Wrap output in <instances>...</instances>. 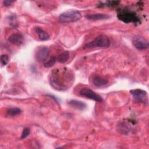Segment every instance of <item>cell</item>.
Masks as SVG:
<instances>
[{
  "mask_svg": "<svg viewBox=\"0 0 149 149\" xmlns=\"http://www.w3.org/2000/svg\"><path fill=\"white\" fill-rule=\"evenodd\" d=\"M8 41L10 43L12 44H14L17 46H19L23 43L24 37L20 33H13L9 37Z\"/></svg>",
  "mask_w": 149,
  "mask_h": 149,
  "instance_id": "cell-8",
  "label": "cell"
},
{
  "mask_svg": "<svg viewBox=\"0 0 149 149\" xmlns=\"http://www.w3.org/2000/svg\"><path fill=\"white\" fill-rule=\"evenodd\" d=\"M107 80L100 76H96L93 78V84L97 87H102L107 84Z\"/></svg>",
  "mask_w": 149,
  "mask_h": 149,
  "instance_id": "cell-12",
  "label": "cell"
},
{
  "mask_svg": "<svg viewBox=\"0 0 149 149\" xmlns=\"http://www.w3.org/2000/svg\"><path fill=\"white\" fill-rule=\"evenodd\" d=\"M21 112H22V111L20 110V109L18 108H11L7 111L8 114L12 116L17 115L20 114Z\"/></svg>",
  "mask_w": 149,
  "mask_h": 149,
  "instance_id": "cell-14",
  "label": "cell"
},
{
  "mask_svg": "<svg viewBox=\"0 0 149 149\" xmlns=\"http://www.w3.org/2000/svg\"><path fill=\"white\" fill-rule=\"evenodd\" d=\"M80 94L83 97H84L87 98H88L95 101H98V102L102 101V99L100 95H98L95 92L93 91V90L88 88H82L80 91Z\"/></svg>",
  "mask_w": 149,
  "mask_h": 149,
  "instance_id": "cell-7",
  "label": "cell"
},
{
  "mask_svg": "<svg viewBox=\"0 0 149 149\" xmlns=\"http://www.w3.org/2000/svg\"><path fill=\"white\" fill-rule=\"evenodd\" d=\"M34 30L36 33L38 34V38L41 41H46L48 40L49 36V34L44 30H42L41 28L39 27H37L34 29Z\"/></svg>",
  "mask_w": 149,
  "mask_h": 149,
  "instance_id": "cell-11",
  "label": "cell"
},
{
  "mask_svg": "<svg viewBox=\"0 0 149 149\" xmlns=\"http://www.w3.org/2000/svg\"><path fill=\"white\" fill-rule=\"evenodd\" d=\"M133 46L139 49H147L149 47L148 41L140 36H135L132 38Z\"/></svg>",
  "mask_w": 149,
  "mask_h": 149,
  "instance_id": "cell-6",
  "label": "cell"
},
{
  "mask_svg": "<svg viewBox=\"0 0 149 149\" xmlns=\"http://www.w3.org/2000/svg\"><path fill=\"white\" fill-rule=\"evenodd\" d=\"M56 58L55 56H52L48 61H47L44 62V66L45 68H50L55 64V63L56 62Z\"/></svg>",
  "mask_w": 149,
  "mask_h": 149,
  "instance_id": "cell-15",
  "label": "cell"
},
{
  "mask_svg": "<svg viewBox=\"0 0 149 149\" xmlns=\"http://www.w3.org/2000/svg\"><path fill=\"white\" fill-rule=\"evenodd\" d=\"M111 16L107 14L104 13H94V14H89L86 15V18L88 20H104L108 19Z\"/></svg>",
  "mask_w": 149,
  "mask_h": 149,
  "instance_id": "cell-10",
  "label": "cell"
},
{
  "mask_svg": "<svg viewBox=\"0 0 149 149\" xmlns=\"http://www.w3.org/2000/svg\"><path fill=\"white\" fill-rule=\"evenodd\" d=\"M130 94L132 95L133 98L140 102L145 104L148 101L147 92L141 89H134L130 91Z\"/></svg>",
  "mask_w": 149,
  "mask_h": 149,
  "instance_id": "cell-5",
  "label": "cell"
},
{
  "mask_svg": "<svg viewBox=\"0 0 149 149\" xmlns=\"http://www.w3.org/2000/svg\"><path fill=\"white\" fill-rule=\"evenodd\" d=\"M9 61V57L6 54H3L1 56V62L2 65H6Z\"/></svg>",
  "mask_w": 149,
  "mask_h": 149,
  "instance_id": "cell-16",
  "label": "cell"
},
{
  "mask_svg": "<svg viewBox=\"0 0 149 149\" xmlns=\"http://www.w3.org/2000/svg\"><path fill=\"white\" fill-rule=\"evenodd\" d=\"M81 18V14L80 12L76 10H68L61 13L59 19L61 22L63 23H71L78 21Z\"/></svg>",
  "mask_w": 149,
  "mask_h": 149,
  "instance_id": "cell-1",
  "label": "cell"
},
{
  "mask_svg": "<svg viewBox=\"0 0 149 149\" xmlns=\"http://www.w3.org/2000/svg\"><path fill=\"white\" fill-rule=\"evenodd\" d=\"M30 133V129L29 127H25L22 132V135H21V139H24L26 138Z\"/></svg>",
  "mask_w": 149,
  "mask_h": 149,
  "instance_id": "cell-17",
  "label": "cell"
},
{
  "mask_svg": "<svg viewBox=\"0 0 149 149\" xmlns=\"http://www.w3.org/2000/svg\"><path fill=\"white\" fill-rule=\"evenodd\" d=\"M13 2V1H4L3 2V5H4L5 6H10Z\"/></svg>",
  "mask_w": 149,
  "mask_h": 149,
  "instance_id": "cell-18",
  "label": "cell"
},
{
  "mask_svg": "<svg viewBox=\"0 0 149 149\" xmlns=\"http://www.w3.org/2000/svg\"><path fill=\"white\" fill-rule=\"evenodd\" d=\"M118 18L125 23L136 22L138 21V17L135 13L125 10H122L118 13Z\"/></svg>",
  "mask_w": 149,
  "mask_h": 149,
  "instance_id": "cell-3",
  "label": "cell"
},
{
  "mask_svg": "<svg viewBox=\"0 0 149 149\" xmlns=\"http://www.w3.org/2000/svg\"><path fill=\"white\" fill-rule=\"evenodd\" d=\"M69 57V54L68 51H64L63 52L61 53L57 58L58 62L61 63H65L66 62Z\"/></svg>",
  "mask_w": 149,
  "mask_h": 149,
  "instance_id": "cell-13",
  "label": "cell"
},
{
  "mask_svg": "<svg viewBox=\"0 0 149 149\" xmlns=\"http://www.w3.org/2000/svg\"><path fill=\"white\" fill-rule=\"evenodd\" d=\"M49 49L47 47H38L35 53V58L37 61L42 63L47 61L49 55Z\"/></svg>",
  "mask_w": 149,
  "mask_h": 149,
  "instance_id": "cell-4",
  "label": "cell"
},
{
  "mask_svg": "<svg viewBox=\"0 0 149 149\" xmlns=\"http://www.w3.org/2000/svg\"><path fill=\"white\" fill-rule=\"evenodd\" d=\"M68 104L71 107L81 111L84 110L87 108V105L85 103H84L81 101H79L76 100H72L69 101Z\"/></svg>",
  "mask_w": 149,
  "mask_h": 149,
  "instance_id": "cell-9",
  "label": "cell"
},
{
  "mask_svg": "<svg viewBox=\"0 0 149 149\" xmlns=\"http://www.w3.org/2000/svg\"><path fill=\"white\" fill-rule=\"evenodd\" d=\"M110 45V41L108 37L105 35H100L93 41L86 44L84 48L93 47H108Z\"/></svg>",
  "mask_w": 149,
  "mask_h": 149,
  "instance_id": "cell-2",
  "label": "cell"
}]
</instances>
